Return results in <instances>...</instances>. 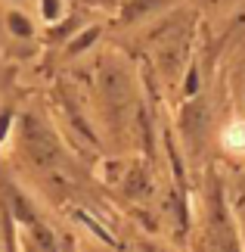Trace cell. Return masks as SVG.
<instances>
[{
  "instance_id": "obj_1",
  "label": "cell",
  "mask_w": 245,
  "mask_h": 252,
  "mask_svg": "<svg viewBox=\"0 0 245 252\" xmlns=\"http://www.w3.org/2000/svg\"><path fill=\"white\" fill-rule=\"evenodd\" d=\"M223 147L236 156H245V122H233L227 131H223Z\"/></svg>"
}]
</instances>
